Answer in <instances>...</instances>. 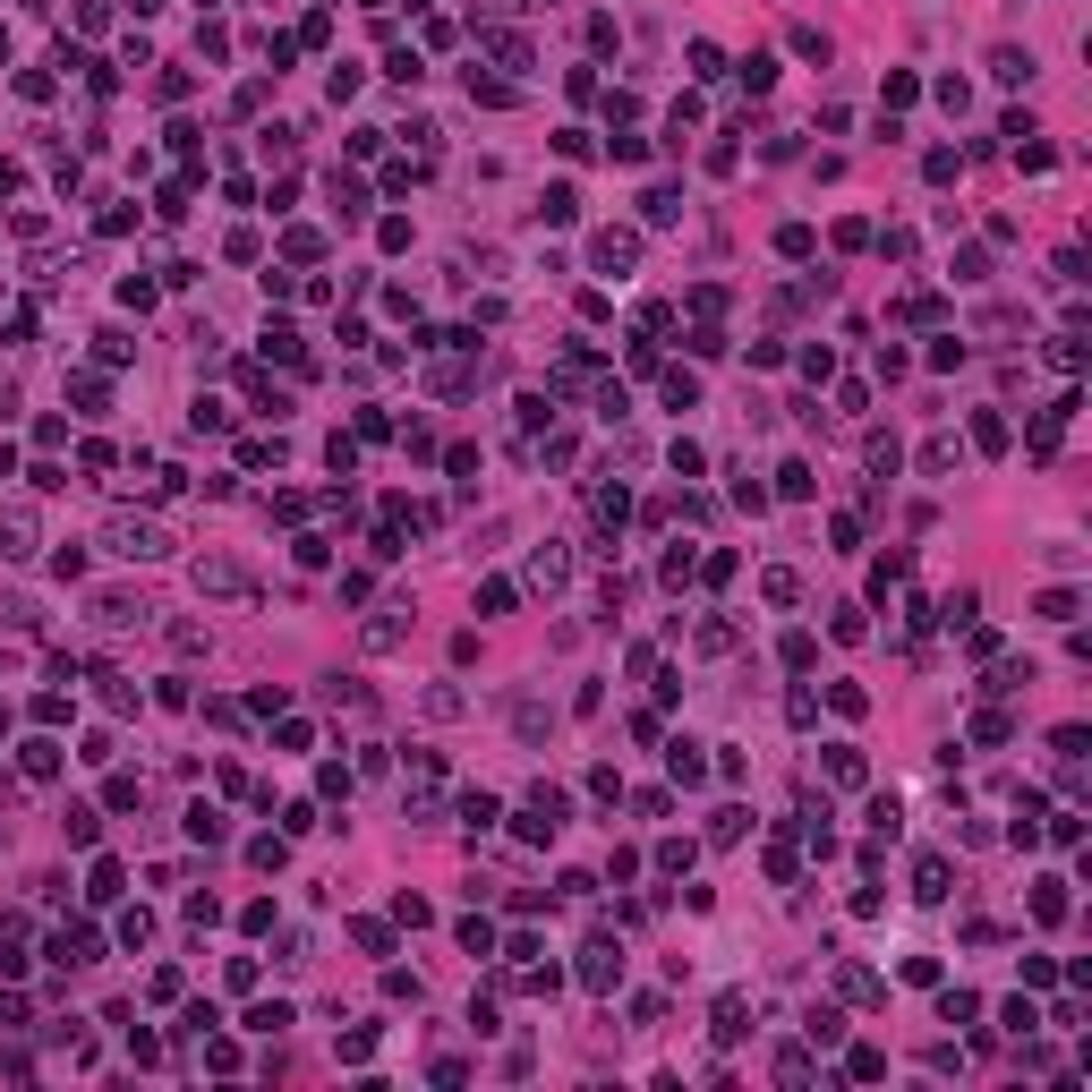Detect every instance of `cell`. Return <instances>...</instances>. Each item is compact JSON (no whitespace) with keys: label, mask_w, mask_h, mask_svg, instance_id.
I'll return each mask as SVG.
<instances>
[{"label":"cell","mask_w":1092,"mask_h":1092,"mask_svg":"<svg viewBox=\"0 0 1092 1092\" xmlns=\"http://www.w3.org/2000/svg\"><path fill=\"white\" fill-rule=\"evenodd\" d=\"M1041 623H1075V589H1049V598H1041Z\"/></svg>","instance_id":"40"},{"label":"cell","mask_w":1092,"mask_h":1092,"mask_svg":"<svg viewBox=\"0 0 1092 1092\" xmlns=\"http://www.w3.org/2000/svg\"><path fill=\"white\" fill-rule=\"evenodd\" d=\"M146 615L154 606L137 598V589H103V598H94V623H103V632H129V623H146Z\"/></svg>","instance_id":"3"},{"label":"cell","mask_w":1092,"mask_h":1092,"mask_svg":"<svg viewBox=\"0 0 1092 1092\" xmlns=\"http://www.w3.org/2000/svg\"><path fill=\"white\" fill-rule=\"evenodd\" d=\"M61 760H68V751H61V743H44V734L26 743V777H35V786H52V777H61Z\"/></svg>","instance_id":"10"},{"label":"cell","mask_w":1092,"mask_h":1092,"mask_svg":"<svg viewBox=\"0 0 1092 1092\" xmlns=\"http://www.w3.org/2000/svg\"><path fill=\"white\" fill-rule=\"evenodd\" d=\"M94 947H103V939L77 921V930H61V939H52V956H61V964H94Z\"/></svg>","instance_id":"13"},{"label":"cell","mask_w":1092,"mask_h":1092,"mask_svg":"<svg viewBox=\"0 0 1092 1092\" xmlns=\"http://www.w3.org/2000/svg\"><path fill=\"white\" fill-rule=\"evenodd\" d=\"M743 86H751V94L777 86V61H769V52H751V61H743Z\"/></svg>","instance_id":"25"},{"label":"cell","mask_w":1092,"mask_h":1092,"mask_svg":"<svg viewBox=\"0 0 1092 1092\" xmlns=\"http://www.w3.org/2000/svg\"><path fill=\"white\" fill-rule=\"evenodd\" d=\"M589 257H598V274H632V257H641V231H598V239H589Z\"/></svg>","instance_id":"4"},{"label":"cell","mask_w":1092,"mask_h":1092,"mask_svg":"<svg viewBox=\"0 0 1092 1092\" xmlns=\"http://www.w3.org/2000/svg\"><path fill=\"white\" fill-rule=\"evenodd\" d=\"M973 444H982V452H1007V419H990V410H982V419H973Z\"/></svg>","instance_id":"30"},{"label":"cell","mask_w":1092,"mask_h":1092,"mask_svg":"<svg viewBox=\"0 0 1092 1092\" xmlns=\"http://www.w3.org/2000/svg\"><path fill=\"white\" fill-rule=\"evenodd\" d=\"M760 589H769V606H793V598H802V580H793V572H769Z\"/></svg>","instance_id":"39"},{"label":"cell","mask_w":1092,"mask_h":1092,"mask_svg":"<svg viewBox=\"0 0 1092 1092\" xmlns=\"http://www.w3.org/2000/svg\"><path fill=\"white\" fill-rule=\"evenodd\" d=\"M188 427H196V435H205V427H231V410H222V402H205V393H196V410H188Z\"/></svg>","instance_id":"31"},{"label":"cell","mask_w":1092,"mask_h":1092,"mask_svg":"<svg viewBox=\"0 0 1092 1092\" xmlns=\"http://www.w3.org/2000/svg\"><path fill=\"white\" fill-rule=\"evenodd\" d=\"M1007 734H1016V726H1007L999 708H982V717H973V743H1007Z\"/></svg>","instance_id":"37"},{"label":"cell","mask_w":1092,"mask_h":1092,"mask_svg":"<svg viewBox=\"0 0 1092 1092\" xmlns=\"http://www.w3.org/2000/svg\"><path fill=\"white\" fill-rule=\"evenodd\" d=\"M913 897H930V905L947 897V862H939V854H921V862H913Z\"/></svg>","instance_id":"15"},{"label":"cell","mask_w":1092,"mask_h":1092,"mask_svg":"<svg viewBox=\"0 0 1092 1092\" xmlns=\"http://www.w3.org/2000/svg\"><path fill=\"white\" fill-rule=\"evenodd\" d=\"M743 1016H751V999H743V990H726V999H717V1041H743Z\"/></svg>","instance_id":"11"},{"label":"cell","mask_w":1092,"mask_h":1092,"mask_svg":"<svg viewBox=\"0 0 1092 1092\" xmlns=\"http://www.w3.org/2000/svg\"><path fill=\"white\" fill-rule=\"evenodd\" d=\"M871 828H879V836H897V828H905V811H897V793H879V802H871Z\"/></svg>","instance_id":"35"},{"label":"cell","mask_w":1092,"mask_h":1092,"mask_svg":"<svg viewBox=\"0 0 1092 1092\" xmlns=\"http://www.w3.org/2000/svg\"><path fill=\"white\" fill-rule=\"evenodd\" d=\"M513 726H521V743H538V734H555V708H538V700H513Z\"/></svg>","instance_id":"14"},{"label":"cell","mask_w":1092,"mask_h":1092,"mask_svg":"<svg viewBox=\"0 0 1092 1092\" xmlns=\"http://www.w3.org/2000/svg\"><path fill=\"white\" fill-rule=\"evenodd\" d=\"M188 836H196V845H222L231 828H222V811H214V802H196V811H188Z\"/></svg>","instance_id":"20"},{"label":"cell","mask_w":1092,"mask_h":1092,"mask_svg":"<svg viewBox=\"0 0 1092 1092\" xmlns=\"http://www.w3.org/2000/svg\"><path fill=\"white\" fill-rule=\"evenodd\" d=\"M743 828H751V811H743V802H726V811L708 819V836H717V845H734V836H743Z\"/></svg>","instance_id":"23"},{"label":"cell","mask_w":1092,"mask_h":1092,"mask_svg":"<svg viewBox=\"0 0 1092 1092\" xmlns=\"http://www.w3.org/2000/svg\"><path fill=\"white\" fill-rule=\"evenodd\" d=\"M248 1032H291V1007H282V999H265V1007H248Z\"/></svg>","instance_id":"22"},{"label":"cell","mask_w":1092,"mask_h":1092,"mask_svg":"<svg viewBox=\"0 0 1092 1092\" xmlns=\"http://www.w3.org/2000/svg\"><path fill=\"white\" fill-rule=\"evenodd\" d=\"M248 862H257V871H282V862H291V845H282V836H257V845H248Z\"/></svg>","instance_id":"29"},{"label":"cell","mask_w":1092,"mask_h":1092,"mask_svg":"<svg viewBox=\"0 0 1092 1092\" xmlns=\"http://www.w3.org/2000/svg\"><path fill=\"white\" fill-rule=\"evenodd\" d=\"M0 555H35V513H26V504L0 513Z\"/></svg>","instance_id":"7"},{"label":"cell","mask_w":1092,"mask_h":1092,"mask_svg":"<svg viewBox=\"0 0 1092 1092\" xmlns=\"http://www.w3.org/2000/svg\"><path fill=\"white\" fill-rule=\"evenodd\" d=\"M1049 367H1058V376H1075V367H1084V342H1075V333H1058V342H1049Z\"/></svg>","instance_id":"28"},{"label":"cell","mask_w":1092,"mask_h":1092,"mask_svg":"<svg viewBox=\"0 0 1092 1092\" xmlns=\"http://www.w3.org/2000/svg\"><path fill=\"white\" fill-rule=\"evenodd\" d=\"M129 350H137V342H129V333H120V324H111V333H94V359H111V367H120V359H129Z\"/></svg>","instance_id":"33"},{"label":"cell","mask_w":1092,"mask_h":1092,"mask_svg":"<svg viewBox=\"0 0 1092 1092\" xmlns=\"http://www.w3.org/2000/svg\"><path fill=\"white\" fill-rule=\"evenodd\" d=\"M666 777H674V786H700V777H708L700 743H666Z\"/></svg>","instance_id":"8"},{"label":"cell","mask_w":1092,"mask_h":1092,"mask_svg":"<svg viewBox=\"0 0 1092 1092\" xmlns=\"http://www.w3.org/2000/svg\"><path fill=\"white\" fill-rule=\"evenodd\" d=\"M990 68H999L1007 86H1032V52H999V61H990Z\"/></svg>","instance_id":"26"},{"label":"cell","mask_w":1092,"mask_h":1092,"mask_svg":"<svg viewBox=\"0 0 1092 1092\" xmlns=\"http://www.w3.org/2000/svg\"><path fill=\"white\" fill-rule=\"evenodd\" d=\"M470 103H495V111H504V103H513V86H495V77H478V68H470Z\"/></svg>","instance_id":"38"},{"label":"cell","mask_w":1092,"mask_h":1092,"mask_svg":"<svg viewBox=\"0 0 1092 1092\" xmlns=\"http://www.w3.org/2000/svg\"><path fill=\"white\" fill-rule=\"evenodd\" d=\"M385 77H393V86H419L427 68H419V52H393V61H385Z\"/></svg>","instance_id":"32"},{"label":"cell","mask_w":1092,"mask_h":1092,"mask_svg":"<svg viewBox=\"0 0 1092 1092\" xmlns=\"http://www.w3.org/2000/svg\"><path fill=\"white\" fill-rule=\"evenodd\" d=\"M0 61H9V26H0Z\"/></svg>","instance_id":"43"},{"label":"cell","mask_w":1092,"mask_h":1092,"mask_svg":"<svg viewBox=\"0 0 1092 1092\" xmlns=\"http://www.w3.org/2000/svg\"><path fill=\"white\" fill-rule=\"evenodd\" d=\"M61 836H68V845H94V836H103V811H94V802H68V811H61Z\"/></svg>","instance_id":"9"},{"label":"cell","mask_w":1092,"mask_h":1092,"mask_svg":"<svg viewBox=\"0 0 1092 1092\" xmlns=\"http://www.w3.org/2000/svg\"><path fill=\"white\" fill-rule=\"evenodd\" d=\"M86 897H94V905L120 897V862H94V888H86Z\"/></svg>","instance_id":"36"},{"label":"cell","mask_w":1092,"mask_h":1092,"mask_svg":"<svg viewBox=\"0 0 1092 1092\" xmlns=\"http://www.w3.org/2000/svg\"><path fill=\"white\" fill-rule=\"evenodd\" d=\"M777 487H786V495H793V504H802V495H811V487H819V478H811V461H786V470H777Z\"/></svg>","instance_id":"27"},{"label":"cell","mask_w":1092,"mask_h":1092,"mask_svg":"<svg viewBox=\"0 0 1092 1092\" xmlns=\"http://www.w3.org/2000/svg\"><path fill=\"white\" fill-rule=\"evenodd\" d=\"M563 572H572V555H563V546H538V555H530V580H546V589H555Z\"/></svg>","instance_id":"19"},{"label":"cell","mask_w":1092,"mask_h":1092,"mask_svg":"<svg viewBox=\"0 0 1092 1092\" xmlns=\"http://www.w3.org/2000/svg\"><path fill=\"white\" fill-rule=\"evenodd\" d=\"M9 402H18V393H9V376H0V419H9Z\"/></svg>","instance_id":"41"},{"label":"cell","mask_w":1092,"mask_h":1092,"mask_svg":"<svg viewBox=\"0 0 1092 1092\" xmlns=\"http://www.w3.org/2000/svg\"><path fill=\"white\" fill-rule=\"evenodd\" d=\"M324 196H333V214H342V222H359V214H367V188H359L350 172H333V188H324Z\"/></svg>","instance_id":"12"},{"label":"cell","mask_w":1092,"mask_h":1092,"mask_svg":"<svg viewBox=\"0 0 1092 1092\" xmlns=\"http://www.w3.org/2000/svg\"><path fill=\"white\" fill-rule=\"evenodd\" d=\"M461 819H470V828H495V819H504V802H495V793H461Z\"/></svg>","instance_id":"21"},{"label":"cell","mask_w":1092,"mask_h":1092,"mask_svg":"<svg viewBox=\"0 0 1092 1092\" xmlns=\"http://www.w3.org/2000/svg\"><path fill=\"white\" fill-rule=\"evenodd\" d=\"M1032 683V658H1007V666H990V691H999V700H1007V691H1025Z\"/></svg>","instance_id":"16"},{"label":"cell","mask_w":1092,"mask_h":1092,"mask_svg":"<svg viewBox=\"0 0 1092 1092\" xmlns=\"http://www.w3.org/2000/svg\"><path fill=\"white\" fill-rule=\"evenodd\" d=\"M196 589H205V598H257V580H248L239 555H205L196 563Z\"/></svg>","instance_id":"2"},{"label":"cell","mask_w":1092,"mask_h":1092,"mask_svg":"<svg viewBox=\"0 0 1092 1092\" xmlns=\"http://www.w3.org/2000/svg\"><path fill=\"white\" fill-rule=\"evenodd\" d=\"M828 777H836V786H862V751L854 743H828Z\"/></svg>","instance_id":"18"},{"label":"cell","mask_w":1092,"mask_h":1092,"mask_svg":"<svg viewBox=\"0 0 1092 1092\" xmlns=\"http://www.w3.org/2000/svg\"><path fill=\"white\" fill-rule=\"evenodd\" d=\"M580 982H589V990H615V982H623V947H606V939H598L589 956H580Z\"/></svg>","instance_id":"6"},{"label":"cell","mask_w":1092,"mask_h":1092,"mask_svg":"<svg viewBox=\"0 0 1092 1092\" xmlns=\"http://www.w3.org/2000/svg\"><path fill=\"white\" fill-rule=\"evenodd\" d=\"M802 1032L828 1049V1041H845V1016H836V1007H811V1016H802Z\"/></svg>","instance_id":"17"},{"label":"cell","mask_w":1092,"mask_h":1092,"mask_svg":"<svg viewBox=\"0 0 1092 1092\" xmlns=\"http://www.w3.org/2000/svg\"><path fill=\"white\" fill-rule=\"evenodd\" d=\"M410 641V606L393 598V606H376V623H367V649H402Z\"/></svg>","instance_id":"5"},{"label":"cell","mask_w":1092,"mask_h":1092,"mask_svg":"<svg viewBox=\"0 0 1092 1092\" xmlns=\"http://www.w3.org/2000/svg\"><path fill=\"white\" fill-rule=\"evenodd\" d=\"M939 1016H947V1025H973V1016H982V999H973V990H947Z\"/></svg>","instance_id":"24"},{"label":"cell","mask_w":1092,"mask_h":1092,"mask_svg":"<svg viewBox=\"0 0 1092 1092\" xmlns=\"http://www.w3.org/2000/svg\"><path fill=\"white\" fill-rule=\"evenodd\" d=\"M129 9H137V18H154V9H163V0H129Z\"/></svg>","instance_id":"42"},{"label":"cell","mask_w":1092,"mask_h":1092,"mask_svg":"<svg viewBox=\"0 0 1092 1092\" xmlns=\"http://www.w3.org/2000/svg\"><path fill=\"white\" fill-rule=\"evenodd\" d=\"M103 546H111V555H129V563H163V555H172V538L154 530V521H137V513H120V521H111V530H103Z\"/></svg>","instance_id":"1"},{"label":"cell","mask_w":1092,"mask_h":1092,"mask_svg":"<svg viewBox=\"0 0 1092 1092\" xmlns=\"http://www.w3.org/2000/svg\"><path fill=\"white\" fill-rule=\"evenodd\" d=\"M666 402L691 410V402H700V376H683V367H674V376H666Z\"/></svg>","instance_id":"34"}]
</instances>
